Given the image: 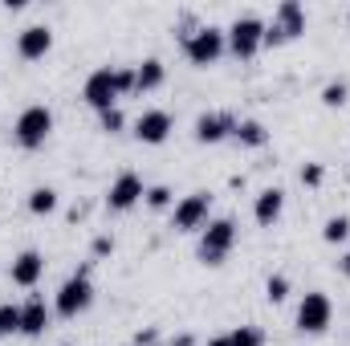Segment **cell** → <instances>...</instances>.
I'll list each match as a JSON object with an SVG mask.
<instances>
[{
	"label": "cell",
	"mask_w": 350,
	"mask_h": 346,
	"mask_svg": "<svg viewBox=\"0 0 350 346\" xmlns=\"http://www.w3.org/2000/svg\"><path fill=\"white\" fill-rule=\"evenodd\" d=\"M90 302H94L90 269H78V273H70V277L62 281V289H57V297H53V310H57L62 318H78V314L90 310Z\"/></svg>",
	"instance_id": "cell-1"
},
{
	"label": "cell",
	"mask_w": 350,
	"mask_h": 346,
	"mask_svg": "<svg viewBox=\"0 0 350 346\" xmlns=\"http://www.w3.org/2000/svg\"><path fill=\"white\" fill-rule=\"evenodd\" d=\"M224 49H228V37L216 25H200L196 33H183V53L191 66H212V62H220Z\"/></svg>",
	"instance_id": "cell-2"
},
{
	"label": "cell",
	"mask_w": 350,
	"mask_h": 346,
	"mask_svg": "<svg viewBox=\"0 0 350 346\" xmlns=\"http://www.w3.org/2000/svg\"><path fill=\"white\" fill-rule=\"evenodd\" d=\"M53 135V110L49 106H25L16 127H12V139L25 147V151H37L45 147V139Z\"/></svg>",
	"instance_id": "cell-3"
},
{
	"label": "cell",
	"mask_w": 350,
	"mask_h": 346,
	"mask_svg": "<svg viewBox=\"0 0 350 346\" xmlns=\"http://www.w3.org/2000/svg\"><path fill=\"white\" fill-rule=\"evenodd\" d=\"M232 245H237V220L232 216L208 220L204 237H200V261L204 265H224V257L232 253Z\"/></svg>",
	"instance_id": "cell-4"
},
{
	"label": "cell",
	"mask_w": 350,
	"mask_h": 346,
	"mask_svg": "<svg viewBox=\"0 0 350 346\" xmlns=\"http://www.w3.org/2000/svg\"><path fill=\"white\" fill-rule=\"evenodd\" d=\"M306 33V8L297 0H281L273 12V25H265V45H285Z\"/></svg>",
	"instance_id": "cell-5"
},
{
	"label": "cell",
	"mask_w": 350,
	"mask_h": 346,
	"mask_svg": "<svg viewBox=\"0 0 350 346\" xmlns=\"http://www.w3.org/2000/svg\"><path fill=\"white\" fill-rule=\"evenodd\" d=\"M330 318H334V306H330V297L322 289L301 297V306H297V330L301 334H322L330 326Z\"/></svg>",
	"instance_id": "cell-6"
},
{
	"label": "cell",
	"mask_w": 350,
	"mask_h": 346,
	"mask_svg": "<svg viewBox=\"0 0 350 346\" xmlns=\"http://www.w3.org/2000/svg\"><path fill=\"white\" fill-rule=\"evenodd\" d=\"M224 37H228V49H232L237 57H253L265 45V21L261 16H237Z\"/></svg>",
	"instance_id": "cell-7"
},
{
	"label": "cell",
	"mask_w": 350,
	"mask_h": 346,
	"mask_svg": "<svg viewBox=\"0 0 350 346\" xmlns=\"http://www.w3.org/2000/svg\"><path fill=\"white\" fill-rule=\"evenodd\" d=\"M208 208H212V196L208 191H191V196H183L179 204H175V232H196V228H204L208 224Z\"/></svg>",
	"instance_id": "cell-8"
},
{
	"label": "cell",
	"mask_w": 350,
	"mask_h": 346,
	"mask_svg": "<svg viewBox=\"0 0 350 346\" xmlns=\"http://www.w3.org/2000/svg\"><path fill=\"white\" fill-rule=\"evenodd\" d=\"M143 191H147V187H143L139 175L122 172L114 183H110V191H106V208H110V212H131V208L143 200Z\"/></svg>",
	"instance_id": "cell-9"
},
{
	"label": "cell",
	"mask_w": 350,
	"mask_h": 346,
	"mask_svg": "<svg viewBox=\"0 0 350 346\" xmlns=\"http://www.w3.org/2000/svg\"><path fill=\"white\" fill-rule=\"evenodd\" d=\"M86 102L102 114V110H110V106H118V86H114V70H94L86 78Z\"/></svg>",
	"instance_id": "cell-10"
},
{
	"label": "cell",
	"mask_w": 350,
	"mask_h": 346,
	"mask_svg": "<svg viewBox=\"0 0 350 346\" xmlns=\"http://www.w3.org/2000/svg\"><path fill=\"white\" fill-rule=\"evenodd\" d=\"M172 135V114L167 110H143L139 118H135V139L139 143H163Z\"/></svg>",
	"instance_id": "cell-11"
},
{
	"label": "cell",
	"mask_w": 350,
	"mask_h": 346,
	"mask_svg": "<svg viewBox=\"0 0 350 346\" xmlns=\"http://www.w3.org/2000/svg\"><path fill=\"white\" fill-rule=\"evenodd\" d=\"M232 131H237V118L224 114V110H212V114L196 118V143H220V139H232Z\"/></svg>",
	"instance_id": "cell-12"
},
{
	"label": "cell",
	"mask_w": 350,
	"mask_h": 346,
	"mask_svg": "<svg viewBox=\"0 0 350 346\" xmlns=\"http://www.w3.org/2000/svg\"><path fill=\"white\" fill-rule=\"evenodd\" d=\"M49 49H53V29H49V25H29V29H21V37H16V53H21V57L37 62V57H45Z\"/></svg>",
	"instance_id": "cell-13"
},
{
	"label": "cell",
	"mask_w": 350,
	"mask_h": 346,
	"mask_svg": "<svg viewBox=\"0 0 350 346\" xmlns=\"http://www.w3.org/2000/svg\"><path fill=\"white\" fill-rule=\"evenodd\" d=\"M49 318H53V314H49V306H45L41 297L25 302V306H21V334H25V338H41V334L49 330Z\"/></svg>",
	"instance_id": "cell-14"
},
{
	"label": "cell",
	"mask_w": 350,
	"mask_h": 346,
	"mask_svg": "<svg viewBox=\"0 0 350 346\" xmlns=\"http://www.w3.org/2000/svg\"><path fill=\"white\" fill-rule=\"evenodd\" d=\"M281 212H285V191H281V187H265L261 196H257V204H253L257 224H261V228H273V224L281 220Z\"/></svg>",
	"instance_id": "cell-15"
},
{
	"label": "cell",
	"mask_w": 350,
	"mask_h": 346,
	"mask_svg": "<svg viewBox=\"0 0 350 346\" xmlns=\"http://www.w3.org/2000/svg\"><path fill=\"white\" fill-rule=\"evenodd\" d=\"M41 273H45V257H41L37 249H25L21 257L12 261V281H16V285H25V289H29V285H37V281H41Z\"/></svg>",
	"instance_id": "cell-16"
},
{
	"label": "cell",
	"mask_w": 350,
	"mask_h": 346,
	"mask_svg": "<svg viewBox=\"0 0 350 346\" xmlns=\"http://www.w3.org/2000/svg\"><path fill=\"white\" fill-rule=\"evenodd\" d=\"M163 78H167V70H163V62L159 57H147L139 70H135V94H147V90H159L163 86Z\"/></svg>",
	"instance_id": "cell-17"
},
{
	"label": "cell",
	"mask_w": 350,
	"mask_h": 346,
	"mask_svg": "<svg viewBox=\"0 0 350 346\" xmlns=\"http://www.w3.org/2000/svg\"><path fill=\"white\" fill-rule=\"evenodd\" d=\"M232 139H237L241 147H265V143H269V131H265L257 118H241L237 131H232Z\"/></svg>",
	"instance_id": "cell-18"
},
{
	"label": "cell",
	"mask_w": 350,
	"mask_h": 346,
	"mask_svg": "<svg viewBox=\"0 0 350 346\" xmlns=\"http://www.w3.org/2000/svg\"><path fill=\"white\" fill-rule=\"evenodd\" d=\"M53 208H57V191L53 187H33L29 191V212L33 216H49Z\"/></svg>",
	"instance_id": "cell-19"
},
{
	"label": "cell",
	"mask_w": 350,
	"mask_h": 346,
	"mask_svg": "<svg viewBox=\"0 0 350 346\" xmlns=\"http://www.w3.org/2000/svg\"><path fill=\"white\" fill-rule=\"evenodd\" d=\"M322 102H326L330 110H334V106H347L350 102V82H342V78H338V82H326V86H322Z\"/></svg>",
	"instance_id": "cell-20"
},
{
	"label": "cell",
	"mask_w": 350,
	"mask_h": 346,
	"mask_svg": "<svg viewBox=\"0 0 350 346\" xmlns=\"http://www.w3.org/2000/svg\"><path fill=\"white\" fill-rule=\"evenodd\" d=\"M8 334H21V306H12V302L0 306V338H8Z\"/></svg>",
	"instance_id": "cell-21"
},
{
	"label": "cell",
	"mask_w": 350,
	"mask_h": 346,
	"mask_svg": "<svg viewBox=\"0 0 350 346\" xmlns=\"http://www.w3.org/2000/svg\"><path fill=\"white\" fill-rule=\"evenodd\" d=\"M347 237H350V220H347V216H330V220H326V228H322V241L342 245Z\"/></svg>",
	"instance_id": "cell-22"
},
{
	"label": "cell",
	"mask_w": 350,
	"mask_h": 346,
	"mask_svg": "<svg viewBox=\"0 0 350 346\" xmlns=\"http://www.w3.org/2000/svg\"><path fill=\"white\" fill-rule=\"evenodd\" d=\"M228 346H265V334L257 326H237L228 330Z\"/></svg>",
	"instance_id": "cell-23"
},
{
	"label": "cell",
	"mask_w": 350,
	"mask_h": 346,
	"mask_svg": "<svg viewBox=\"0 0 350 346\" xmlns=\"http://www.w3.org/2000/svg\"><path fill=\"white\" fill-rule=\"evenodd\" d=\"M265 297H269L273 306L285 302V297H289V277H285V273H273V277L265 281Z\"/></svg>",
	"instance_id": "cell-24"
},
{
	"label": "cell",
	"mask_w": 350,
	"mask_h": 346,
	"mask_svg": "<svg viewBox=\"0 0 350 346\" xmlns=\"http://www.w3.org/2000/svg\"><path fill=\"white\" fill-rule=\"evenodd\" d=\"M98 122H102V131H106V135H118V131L126 127V114H122L118 106H110V110H102V114H98Z\"/></svg>",
	"instance_id": "cell-25"
},
{
	"label": "cell",
	"mask_w": 350,
	"mask_h": 346,
	"mask_svg": "<svg viewBox=\"0 0 350 346\" xmlns=\"http://www.w3.org/2000/svg\"><path fill=\"white\" fill-rule=\"evenodd\" d=\"M143 200H147V208H155V212H159V208H167V204H172V187H167V183H155V187H147V191H143Z\"/></svg>",
	"instance_id": "cell-26"
},
{
	"label": "cell",
	"mask_w": 350,
	"mask_h": 346,
	"mask_svg": "<svg viewBox=\"0 0 350 346\" xmlns=\"http://www.w3.org/2000/svg\"><path fill=\"white\" fill-rule=\"evenodd\" d=\"M114 86H118V98H122V94H131V90H135V70H126V66H122V70H114Z\"/></svg>",
	"instance_id": "cell-27"
},
{
	"label": "cell",
	"mask_w": 350,
	"mask_h": 346,
	"mask_svg": "<svg viewBox=\"0 0 350 346\" xmlns=\"http://www.w3.org/2000/svg\"><path fill=\"white\" fill-rule=\"evenodd\" d=\"M322 179H326L322 163H306V168H301V183H306V187H318Z\"/></svg>",
	"instance_id": "cell-28"
},
{
	"label": "cell",
	"mask_w": 350,
	"mask_h": 346,
	"mask_svg": "<svg viewBox=\"0 0 350 346\" xmlns=\"http://www.w3.org/2000/svg\"><path fill=\"white\" fill-rule=\"evenodd\" d=\"M110 253H114V241L110 237H98L94 241V257H110Z\"/></svg>",
	"instance_id": "cell-29"
},
{
	"label": "cell",
	"mask_w": 350,
	"mask_h": 346,
	"mask_svg": "<svg viewBox=\"0 0 350 346\" xmlns=\"http://www.w3.org/2000/svg\"><path fill=\"white\" fill-rule=\"evenodd\" d=\"M139 346H155L159 343V330H139V338H135Z\"/></svg>",
	"instance_id": "cell-30"
},
{
	"label": "cell",
	"mask_w": 350,
	"mask_h": 346,
	"mask_svg": "<svg viewBox=\"0 0 350 346\" xmlns=\"http://www.w3.org/2000/svg\"><path fill=\"white\" fill-rule=\"evenodd\" d=\"M208 346H228V334H220V338H208Z\"/></svg>",
	"instance_id": "cell-31"
},
{
	"label": "cell",
	"mask_w": 350,
	"mask_h": 346,
	"mask_svg": "<svg viewBox=\"0 0 350 346\" xmlns=\"http://www.w3.org/2000/svg\"><path fill=\"white\" fill-rule=\"evenodd\" d=\"M338 269H342V273H347V277H350V253H347V257H342V261H338Z\"/></svg>",
	"instance_id": "cell-32"
},
{
	"label": "cell",
	"mask_w": 350,
	"mask_h": 346,
	"mask_svg": "<svg viewBox=\"0 0 350 346\" xmlns=\"http://www.w3.org/2000/svg\"><path fill=\"white\" fill-rule=\"evenodd\" d=\"M347 21H350V12H347Z\"/></svg>",
	"instance_id": "cell-33"
}]
</instances>
